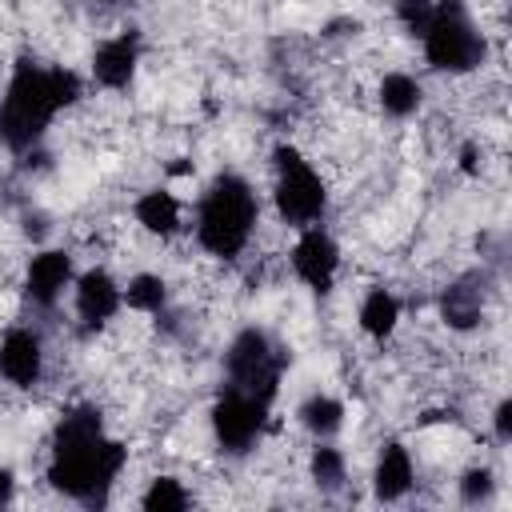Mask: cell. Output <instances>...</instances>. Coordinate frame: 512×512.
Returning <instances> with one entry per match:
<instances>
[{
  "label": "cell",
  "instance_id": "cell-19",
  "mask_svg": "<svg viewBox=\"0 0 512 512\" xmlns=\"http://www.w3.org/2000/svg\"><path fill=\"white\" fill-rule=\"evenodd\" d=\"M120 296H124V308L152 316L168 304V284L160 272H136V276H128V284H120Z\"/></svg>",
  "mask_w": 512,
  "mask_h": 512
},
{
  "label": "cell",
  "instance_id": "cell-6",
  "mask_svg": "<svg viewBox=\"0 0 512 512\" xmlns=\"http://www.w3.org/2000/svg\"><path fill=\"white\" fill-rule=\"evenodd\" d=\"M284 364H288V352L256 324L240 328L232 340H228V352H224V384L228 388H240V392H252L260 400H276V388H280V376H284Z\"/></svg>",
  "mask_w": 512,
  "mask_h": 512
},
{
  "label": "cell",
  "instance_id": "cell-4",
  "mask_svg": "<svg viewBox=\"0 0 512 512\" xmlns=\"http://www.w3.org/2000/svg\"><path fill=\"white\" fill-rule=\"evenodd\" d=\"M420 52L432 72L468 76L488 60V36L472 20L464 0H436L428 24L420 28Z\"/></svg>",
  "mask_w": 512,
  "mask_h": 512
},
{
  "label": "cell",
  "instance_id": "cell-23",
  "mask_svg": "<svg viewBox=\"0 0 512 512\" xmlns=\"http://www.w3.org/2000/svg\"><path fill=\"white\" fill-rule=\"evenodd\" d=\"M432 8H436V0H396V20H400L412 36H420V28L428 24Z\"/></svg>",
  "mask_w": 512,
  "mask_h": 512
},
{
  "label": "cell",
  "instance_id": "cell-9",
  "mask_svg": "<svg viewBox=\"0 0 512 512\" xmlns=\"http://www.w3.org/2000/svg\"><path fill=\"white\" fill-rule=\"evenodd\" d=\"M288 264H292L300 284H308L316 292H328L336 272H340V244L324 224L300 228V236H296V244L288 252Z\"/></svg>",
  "mask_w": 512,
  "mask_h": 512
},
{
  "label": "cell",
  "instance_id": "cell-5",
  "mask_svg": "<svg viewBox=\"0 0 512 512\" xmlns=\"http://www.w3.org/2000/svg\"><path fill=\"white\" fill-rule=\"evenodd\" d=\"M272 208L276 220L296 232L320 224L328 212V180L296 144L272 148Z\"/></svg>",
  "mask_w": 512,
  "mask_h": 512
},
{
  "label": "cell",
  "instance_id": "cell-25",
  "mask_svg": "<svg viewBox=\"0 0 512 512\" xmlns=\"http://www.w3.org/2000/svg\"><path fill=\"white\" fill-rule=\"evenodd\" d=\"M480 168H484V148H480L476 140H468V144L460 148V172H464V176H480Z\"/></svg>",
  "mask_w": 512,
  "mask_h": 512
},
{
  "label": "cell",
  "instance_id": "cell-1",
  "mask_svg": "<svg viewBox=\"0 0 512 512\" xmlns=\"http://www.w3.org/2000/svg\"><path fill=\"white\" fill-rule=\"evenodd\" d=\"M124 464H128V444L104 432L96 404H72L60 412L52 428V452H48V484L56 492L96 508L108 500Z\"/></svg>",
  "mask_w": 512,
  "mask_h": 512
},
{
  "label": "cell",
  "instance_id": "cell-17",
  "mask_svg": "<svg viewBox=\"0 0 512 512\" xmlns=\"http://www.w3.org/2000/svg\"><path fill=\"white\" fill-rule=\"evenodd\" d=\"M424 104V84L412 76V72H384L380 84H376V108L388 116V120H408L416 116Z\"/></svg>",
  "mask_w": 512,
  "mask_h": 512
},
{
  "label": "cell",
  "instance_id": "cell-24",
  "mask_svg": "<svg viewBox=\"0 0 512 512\" xmlns=\"http://www.w3.org/2000/svg\"><path fill=\"white\" fill-rule=\"evenodd\" d=\"M492 432H496V440H500V444H508V440H512V400H508V396L492 408Z\"/></svg>",
  "mask_w": 512,
  "mask_h": 512
},
{
  "label": "cell",
  "instance_id": "cell-8",
  "mask_svg": "<svg viewBox=\"0 0 512 512\" xmlns=\"http://www.w3.org/2000/svg\"><path fill=\"white\" fill-rule=\"evenodd\" d=\"M72 280H76L72 252H64V248H40V252H32V260L24 264L20 288H24V300H28L32 308L52 312V308L64 300V292L72 288Z\"/></svg>",
  "mask_w": 512,
  "mask_h": 512
},
{
  "label": "cell",
  "instance_id": "cell-22",
  "mask_svg": "<svg viewBox=\"0 0 512 512\" xmlns=\"http://www.w3.org/2000/svg\"><path fill=\"white\" fill-rule=\"evenodd\" d=\"M492 492H496L492 468H468L460 476V500L464 504H484V500H492Z\"/></svg>",
  "mask_w": 512,
  "mask_h": 512
},
{
  "label": "cell",
  "instance_id": "cell-27",
  "mask_svg": "<svg viewBox=\"0 0 512 512\" xmlns=\"http://www.w3.org/2000/svg\"><path fill=\"white\" fill-rule=\"evenodd\" d=\"M96 4H116V0H96Z\"/></svg>",
  "mask_w": 512,
  "mask_h": 512
},
{
  "label": "cell",
  "instance_id": "cell-3",
  "mask_svg": "<svg viewBox=\"0 0 512 512\" xmlns=\"http://www.w3.org/2000/svg\"><path fill=\"white\" fill-rule=\"evenodd\" d=\"M260 224V196L240 172H220L196 200V244L212 260H236Z\"/></svg>",
  "mask_w": 512,
  "mask_h": 512
},
{
  "label": "cell",
  "instance_id": "cell-11",
  "mask_svg": "<svg viewBox=\"0 0 512 512\" xmlns=\"http://www.w3.org/2000/svg\"><path fill=\"white\" fill-rule=\"evenodd\" d=\"M136 68H140V32L132 28L100 40L92 52V80L108 92H124L136 80Z\"/></svg>",
  "mask_w": 512,
  "mask_h": 512
},
{
  "label": "cell",
  "instance_id": "cell-2",
  "mask_svg": "<svg viewBox=\"0 0 512 512\" xmlns=\"http://www.w3.org/2000/svg\"><path fill=\"white\" fill-rule=\"evenodd\" d=\"M84 80L64 64L20 60L0 96V144L8 152H28L44 140L52 120L80 104Z\"/></svg>",
  "mask_w": 512,
  "mask_h": 512
},
{
  "label": "cell",
  "instance_id": "cell-18",
  "mask_svg": "<svg viewBox=\"0 0 512 512\" xmlns=\"http://www.w3.org/2000/svg\"><path fill=\"white\" fill-rule=\"evenodd\" d=\"M344 416H348V408H344L336 396H328V392H312V396L296 408V420H300L304 432H312L316 440L336 436V432L344 428Z\"/></svg>",
  "mask_w": 512,
  "mask_h": 512
},
{
  "label": "cell",
  "instance_id": "cell-26",
  "mask_svg": "<svg viewBox=\"0 0 512 512\" xmlns=\"http://www.w3.org/2000/svg\"><path fill=\"white\" fill-rule=\"evenodd\" d=\"M12 492H16V480H12V472H8V468H0V508L12 500Z\"/></svg>",
  "mask_w": 512,
  "mask_h": 512
},
{
  "label": "cell",
  "instance_id": "cell-7",
  "mask_svg": "<svg viewBox=\"0 0 512 512\" xmlns=\"http://www.w3.org/2000/svg\"><path fill=\"white\" fill-rule=\"evenodd\" d=\"M268 408H272L268 400L224 384V392H220V396L212 400V408H208V424H212L216 444H220L224 452H232V456L252 452V448L260 444V436H264Z\"/></svg>",
  "mask_w": 512,
  "mask_h": 512
},
{
  "label": "cell",
  "instance_id": "cell-16",
  "mask_svg": "<svg viewBox=\"0 0 512 512\" xmlns=\"http://www.w3.org/2000/svg\"><path fill=\"white\" fill-rule=\"evenodd\" d=\"M356 324L376 344L392 340L396 328H400V296L392 288H368L364 300H360V308H356Z\"/></svg>",
  "mask_w": 512,
  "mask_h": 512
},
{
  "label": "cell",
  "instance_id": "cell-12",
  "mask_svg": "<svg viewBox=\"0 0 512 512\" xmlns=\"http://www.w3.org/2000/svg\"><path fill=\"white\" fill-rule=\"evenodd\" d=\"M0 376L12 388H36L44 380V340L32 328H8L0 336Z\"/></svg>",
  "mask_w": 512,
  "mask_h": 512
},
{
  "label": "cell",
  "instance_id": "cell-15",
  "mask_svg": "<svg viewBox=\"0 0 512 512\" xmlns=\"http://www.w3.org/2000/svg\"><path fill=\"white\" fill-rule=\"evenodd\" d=\"M440 316L456 332H472L484 320V288L476 276H460L440 292Z\"/></svg>",
  "mask_w": 512,
  "mask_h": 512
},
{
  "label": "cell",
  "instance_id": "cell-21",
  "mask_svg": "<svg viewBox=\"0 0 512 512\" xmlns=\"http://www.w3.org/2000/svg\"><path fill=\"white\" fill-rule=\"evenodd\" d=\"M188 488L176 480V476H156L148 488H144V496H140V504L148 508V512H180V508H188Z\"/></svg>",
  "mask_w": 512,
  "mask_h": 512
},
{
  "label": "cell",
  "instance_id": "cell-14",
  "mask_svg": "<svg viewBox=\"0 0 512 512\" xmlns=\"http://www.w3.org/2000/svg\"><path fill=\"white\" fill-rule=\"evenodd\" d=\"M416 484V464H412V452L400 444V440H388L376 456V468H372V488H376V500H400L408 488Z\"/></svg>",
  "mask_w": 512,
  "mask_h": 512
},
{
  "label": "cell",
  "instance_id": "cell-10",
  "mask_svg": "<svg viewBox=\"0 0 512 512\" xmlns=\"http://www.w3.org/2000/svg\"><path fill=\"white\" fill-rule=\"evenodd\" d=\"M72 304H76V316L84 328H104L124 308L120 280L108 268H88L72 280Z\"/></svg>",
  "mask_w": 512,
  "mask_h": 512
},
{
  "label": "cell",
  "instance_id": "cell-13",
  "mask_svg": "<svg viewBox=\"0 0 512 512\" xmlns=\"http://www.w3.org/2000/svg\"><path fill=\"white\" fill-rule=\"evenodd\" d=\"M132 216H136V224H140L148 236H160V240H172V236L184 232V204H180V196L168 192V188H148V192H140L136 204H132Z\"/></svg>",
  "mask_w": 512,
  "mask_h": 512
},
{
  "label": "cell",
  "instance_id": "cell-20",
  "mask_svg": "<svg viewBox=\"0 0 512 512\" xmlns=\"http://www.w3.org/2000/svg\"><path fill=\"white\" fill-rule=\"evenodd\" d=\"M308 472H312V480H316L324 492H336V488H344V480H348V460H344L340 448L316 444L312 456H308Z\"/></svg>",
  "mask_w": 512,
  "mask_h": 512
}]
</instances>
